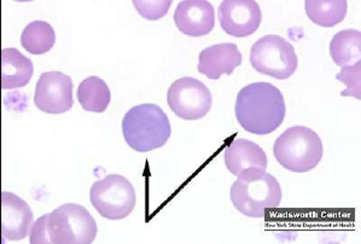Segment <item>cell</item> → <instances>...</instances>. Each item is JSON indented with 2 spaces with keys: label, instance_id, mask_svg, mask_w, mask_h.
Instances as JSON below:
<instances>
[{
  "label": "cell",
  "instance_id": "10",
  "mask_svg": "<svg viewBox=\"0 0 361 244\" xmlns=\"http://www.w3.org/2000/svg\"><path fill=\"white\" fill-rule=\"evenodd\" d=\"M261 8L255 0H224L219 6V22L228 35L245 38L261 25Z\"/></svg>",
  "mask_w": 361,
  "mask_h": 244
},
{
  "label": "cell",
  "instance_id": "19",
  "mask_svg": "<svg viewBox=\"0 0 361 244\" xmlns=\"http://www.w3.org/2000/svg\"><path fill=\"white\" fill-rule=\"evenodd\" d=\"M55 42V30L45 21L30 22L22 32L21 45L32 55L47 54Z\"/></svg>",
  "mask_w": 361,
  "mask_h": 244
},
{
  "label": "cell",
  "instance_id": "1",
  "mask_svg": "<svg viewBox=\"0 0 361 244\" xmlns=\"http://www.w3.org/2000/svg\"><path fill=\"white\" fill-rule=\"evenodd\" d=\"M235 118L252 135L272 133L286 118L283 93L269 83H254L240 90L235 106Z\"/></svg>",
  "mask_w": 361,
  "mask_h": 244
},
{
  "label": "cell",
  "instance_id": "7",
  "mask_svg": "<svg viewBox=\"0 0 361 244\" xmlns=\"http://www.w3.org/2000/svg\"><path fill=\"white\" fill-rule=\"evenodd\" d=\"M90 200L99 214L109 220L125 219L135 207V190L130 181L120 174H109L93 183Z\"/></svg>",
  "mask_w": 361,
  "mask_h": 244
},
{
  "label": "cell",
  "instance_id": "17",
  "mask_svg": "<svg viewBox=\"0 0 361 244\" xmlns=\"http://www.w3.org/2000/svg\"><path fill=\"white\" fill-rule=\"evenodd\" d=\"M307 16L320 27H334L345 20L348 11L345 0H307Z\"/></svg>",
  "mask_w": 361,
  "mask_h": 244
},
{
  "label": "cell",
  "instance_id": "4",
  "mask_svg": "<svg viewBox=\"0 0 361 244\" xmlns=\"http://www.w3.org/2000/svg\"><path fill=\"white\" fill-rule=\"evenodd\" d=\"M122 133L128 147L138 152H152L169 142L172 128L169 116L156 104H140L127 111Z\"/></svg>",
  "mask_w": 361,
  "mask_h": 244
},
{
  "label": "cell",
  "instance_id": "11",
  "mask_svg": "<svg viewBox=\"0 0 361 244\" xmlns=\"http://www.w3.org/2000/svg\"><path fill=\"white\" fill-rule=\"evenodd\" d=\"M33 212L17 195L1 193V238L3 242L21 240L30 233Z\"/></svg>",
  "mask_w": 361,
  "mask_h": 244
},
{
  "label": "cell",
  "instance_id": "14",
  "mask_svg": "<svg viewBox=\"0 0 361 244\" xmlns=\"http://www.w3.org/2000/svg\"><path fill=\"white\" fill-rule=\"evenodd\" d=\"M224 160L227 169L237 177L250 169L266 171L269 164L267 156L262 147L252 140L244 138H235L226 147Z\"/></svg>",
  "mask_w": 361,
  "mask_h": 244
},
{
  "label": "cell",
  "instance_id": "21",
  "mask_svg": "<svg viewBox=\"0 0 361 244\" xmlns=\"http://www.w3.org/2000/svg\"><path fill=\"white\" fill-rule=\"evenodd\" d=\"M172 4L171 0L167 1H140V0H135L133 5H135L137 11H138L144 18L147 20H160L162 17L166 16L169 13V6Z\"/></svg>",
  "mask_w": 361,
  "mask_h": 244
},
{
  "label": "cell",
  "instance_id": "6",
  "mask_svg": "<svg viewBox=\"0 0 361 244\" xmlns=\"http://www.w3.org/2000/svg\"><path fill=\"white\" fill-rule=\"evenodd\" d=\"M250 63L260 74L286 80L296 72L298 59L294 47L286 39L269 34L252 45Z\"/></svg>",
  "mask_w": 361,
  "mask_h": 244
},
{
  "label": "cell",
  "instance_id": "13",
  "mask_svg": "<svg viewBox=\"0 0 361 244\" xmlns=\"http://www.w3.org/2000/svg\"><path fill=\"white\" fill-rule=\"evenodd\" d=\"M242 59L243 56L235 44H216L201 51L198 72L208 79L218 80L223 74L231 75L242 64Z\"/></svg>",
  "mask_w": 361,
  "mask_h": 244
},
{
  "label": "cell",
  "instance_id": "5",
  "mask_svg": "<svg viewBox=\"0 0 361 244\" xmlns=\"http://www.w3.org/2000/svg\"><path fill=\"white\" fill-rule=\"evenodd\" d=\"M323 154V142L319 135L305 126L290 127L273 145L276 160L290 172H310L319 164Z\"/></svg>",
  "mask_w": 361,
  "mask_h": 244
},
{
  "label": "cell",
  "instance_id": "15",
  "mask_svg": "<svg viewBox=\"0 0 361 244\" xmlns=\"http://www.w3.org/2000/svg\"><path fill=\"white\" fill-rule=\"evenodd\" d=\"M32 61L17 49L1 51V87L4 90L21 89L33 76Z\"/></svg>",
  "mask_w": 361,
  "mask_h": 244
},
{
  "label": "cell",
  "instance_id": "18",
  "mask_svg": "<svg viewBox=\"0 0 361 244\" xmlns=\"http://www.w3.org/2000/svg\"><path fill=\"white\" fill-rule=\"evenodd\" d=\"M111 99L108 85L97 76H90L81 81L78 89V101L82 109L91 113H104Z\"/></svg>",
  "mask_w": 361,
  "mask_h": 244
},
{
  "label": "cell",
  "instance_id": "12",
  "mask_svg": "<svg viewBox=\"0 0 361 244\" xmlns=\"http://www.w3.org/2000/svg\"><path fill=\"white\" fill-rule=\"evenodd\" d=\"M174 22L185 35L203 37L214 28V8L207 0H184L177 6Z\"/></svg>",
  "mask_w": 361,
  "mask_h": 244
},
{
  "label": "cell",
  "instance_id": "3",
  "mask_svg": "<svg viewBox=\"0 0 361 244\" xmlns=\"http://www.w3.org/2000/svg\"><path fill=\"white\" fill-rule=\"evenodd\" d=\"M230 197L237 211L250 218H264L266 212L281 205V189L277 179L261 169H250L232 184Z\"/></svg>",
  "mask_w": 361,
  "mask_h": 244
},
{
  "label": "cell",
  "instance_id": "2",
  "mask_svg": "<svg viewBox=\"0 0 361 244\" xmlns=\"http://www.w3.org/2000/svg\"><path fill=\"white\" fill-rule=\"evenodd\" d=\"M97 224L90 212L76 203H66L42 215L32 225V244H91Z\"/></svg>",
  "mask_w": 361,
  "mask_h": 244
},
{
  "label": "cell",
  "instance_id": "16",
  "mask_svg": "<svg viewBox=\"0 0 361 244\" xmlns=\"http://www.w3.org/2000/svg\"><path fill=\"white\" fill-rule=\"evenodd\" d=\"M330 55L334 62L341 68L360 62V30H345L338 32L330 42Z\"/></svg>",
  "mask_w": 361,
  "mask_h": 244
},
{
  "label": "cell",
  "instance_id": "9",
  "mask_svg": "<svg viewBox=\"0 0 361 244\" xmlns=\"http://www.w3.org/2000/svg\"><path fill=\"white\" fill-rule=\"evenodd\" d=\"M34 104L47 114H63L72 109L74 99L71 76L61 72L42 73L35 86Z\"/></svg>",
  "mask_w": 361,
  "mask_h": 244
},
{
  "label": "cell",
  "instance_id": "20",
  "mask_svg": "<svg viewBox=\"0 0 361 244\" xmlns=\"http://www.w3.org/2000/svg\"><path fill=\"white\" fill-rule=\"evenodd\" d=\"M336 79L345 85L347 89L341 92L342 97L361 98V63L343 67L336 75Z\"/></svg>",
  "mask_w": 361,
  "mask_h": 244
},
{
  "label": "cell",
  "instance_id": "8",
  "mask_svg": "<svg viewBox=\"0 0 361 244\" xmlns=\"http://www.w3.org/2000/svg\"><path fill=\"white\" fill-rule=\"evenodd\" d=\"M167 103L174 114L183 120H200L209 113L213 103L206 85L195 78L174 81L167 92Z\"/></svg>",
  "mask_w": 361,
  "mask_h": 244
}]
</instances>
